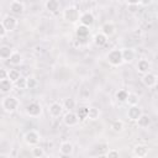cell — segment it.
<instances>
[{
  "mask_svg": "<svg viewBox=\"0 0 158 158\" xmlns=\"http://www.w3.org/2000/svg\"><path fill=\"white\" fill-rule=\"evenodd\" d=\"M79 22H80L81 25H85V26H88V27H91V26L94 25V22H95V17H94V15H93L90 11H85V12L80 14Z\"/></svg>",
  "mask_w": 158,
  "mask_h": 158,
  "instance_id": "11",
  "label": "cell"
},
{
  "mask_svg": "<svg viewBox=\"0 0 158 158\" xmlns=\"http://www.w3.org/2000/svg\"><path fill=\"white\" fill-rule=\"evenodd\" d=\"M15 86H16L17 89H21V90L27 89V78L21 77L17 81H15Z\"/></svg>",
  "mask_w": 158,
  "mask_h": 158,
  "instance_id": "33",
  "label": "cell"
},
{
  "mask_svg": "<svg viewBox=\"0 0 158 158\" xmlns=\"http://www.w3.org/2000/svg\"><path fill=\"white\" fill-rule=\"evenodd\" d=\"M79 117L77 115V112L74 111H67L64 115H63V123L68 127H74L79 123Z\"/></svg>",
  "mask_w": 158,
  "mask_h": 158,
  "instance_id": "6",
  "label": "cell"
},
{
  "mask_svg": "<svg viewBox=\"0 0 158 158\" xmlns=\"http://www.w3.org/2000/svg\"><path fill=\"white\" fill-rule=\"evenodd\" d=\"M99 117H100V110L98 107H95V106L89 107V116H88V118L91 120V121H95Z\"/></svg>",
  "mask_w": 158,
  "mask_h": 158,
  "instance_id": "30",
  "label": "cell"
},
{
  "mask_svg": "<svg viewBox=\"0 0 158 158\" xmlns=\"http://www.w3.org/2000/svg\"><path fill=\"white\" fill-rule=\"evenodd\" d=\"M9 75V70H6L5 68H1L0 69V79H6Z\"/></svg>",
  "mask_w": 158,
  "mask_h": 158,
  "instance_id": "36",
  "label": "cell"
},
{
  "mask_svg": "<svg viewBox=\"0 0 158 158\" xmlns=\"http://www.w3.org/2000/svg\"><path fill=\"white\" fill-rule=\"evenodd\" d=\"M136 122H137L138 127H141V128H146V127H148V126L151 125V117H149L148 115H146V114H142L141 117H139Z\"/></svg>",
  "mask_w": 158,
  "mask_h": 158,
  "instance_id": "24",
  "label": "cell"
},
{
  "mask_svg": "<svg viewBox=\"0 0 158 158\" xmlns=\"http://www.w3.org/2000/svg\"><path fill=\"white\" fill-rule=\"evenodd\" d=\"M148 152H149V148L146 144H137V146L133 147V156L135 157L143 158L148 154Z\"/></svg>",
  "mask_w": 158,
  "mask_h": 158,
  "instance_id": "17",
  "label": "cell"
},
{
  "mask_svg": "<svg viewBox=\"0 0 158 158\" xmlns=\"http://www.w3.org/2000/svg\"><path fill=\"white\" fill-rule=\"evenodd\" d=\"M9 156H6V154H0V158H7Z\"/></svg>",
  "mask_w": 158,
  "mask_h": 158,
  "instance_id": "40",
  "label": "cell"
},
{
  "mask_svg": "<svg viewBox=\"0 0 158 158\" xmlns=\"http://www.w3.org/2000/svg\"><path fill=\"white\" fill-rule=\"evenodd\" d=\"M19 105H20L19 100L15 96H11V95H7V96L2 98V100H1V107L4 109L5 112H9V114L16 111Z\"/></svg>",
  "mask_w": 158,
  "mask_h": 158,
  "instance_id": "1",
  "label": "cell"
},
{
  "mask_svg": "<svg viewBox=\"0 0 158 158\" xmlns=\"http://www.w3.org/2000/svg\"><path fill=\"white\" fill-rule=\"evenodd\" d=\"M9 9H10V11H11L12 14H15V15H21V14H23V11H25L23 4H22L21 1H19V0L11 1Z\"/></svg>",
  "mask_w": 158,
  "mask_h": 158,
  "instance_id": "14",
  "label": "cell"
},
{
  "mask_svg": "<svg viewBox=\"0 0 158 158\" xmlns=\"http://www.w3.org/2000/svg\"><path fill=\"white\" fill-rule=\"evenodd\" d=\"M63 110H64L63 104H60V102H58V101H54V102H52V104L48 106V114H49V116L53 117V118L59 117V116L63 114Z\"/></svg>",
  "mask_w": 158,
  "mask_h": 158,
  "instance_id": "8",
  "label": "cell"
},
{
  "mask_svg": "<svg viewBox=\"0 0 158 158\" xmlns=\"http://www.w3.org/2000/svg\"><path fill=\"white\" fill-rule=\"evenodd\" d=\"M89 33H90V30H89V27L85 26V25H81V23H80V25L75 28V35H77V37H79V38H85V37L89 36Z\"/></svg>",
  "mask_w": 158,
  "mask_h": 158,
  "instance_id": "21",
  "label": "cell"
},
{
  "mask_svg": "<svg viewBox=\"0 0 158 158\" xmlns=\"http://www.w3.org/2000/svg\"><path fill=\"white\" fill-rule=\"evenodd\" d=\"M142 114H143L142 112V109L138 105H131L128 107V110H127V117H128L130 121H135L136 122L141 117Z\"/></svg>",
  "mask_w": 158,
  "mask_h": 158,
  "instance_id": "10",
  "label": "cell"
},
{
  "mask_svg": "<svg viewBox=\"0 0 158 158\" xmlns=\"http://www.w3.org/2000/svg\"><path fill=\"white\" fill-rule=\"evenodd\" d=\"M63 19L69 23H77L79 22L80 14L79 10L75 6H68L63 10Z\"/></svg>",
  "mask_w": 158,
  "mask_h": 158,
  "instance_id": "3",
  "label": "cell"
},
{
  "mask_svg": "<svg viewBox=\"0 0 158 158\" xmlns=\"http://www.w3.org/2000/svg\"><path fill=\"white\" fill-rule=\"evenodd\" d=\"M107 38L109 37L106 35H104L102 32H99V33H96L94 36V44L98 46V47H102V46H105L107 43Z\"/></svg>",
  "mask_w": 158,
  "mask_h": 158,
  "instance_id": "19",
  "label": "cell"
},
{
  "mask_svg": "<svg viewBox=\"0 0 158 158\" xmlns=\"http://www.w3.org/2000/svg\"><path fill=\"white\" fill-rule=\"evenodd\" d=\"M26 114L30 117H40L42 115V106L37 101H32L26 106Z\"/></svg>",
  "mask_w": 158,
  "mask_h": 158,
  "instance_id": "5",
  "label": "cell"
},
{
  "mask_svg": "<svg viewBox=\"0 0 158 158\" xmlns=\"http://www.w3.org/2000/svg\"><path fill=\"white\" fill-rule=\"evenodd\" d=\"M106 60L110 65L112 67H118L123 63V58H122V51L118 49V48H115V49H111L107 56H106Z\"/></svg>",
  "mask_w": 158,
  "mask_h": 158,
  "instance_id": "2",
  "label": "cell"
},
{
  "mask_svg": "<svg viewBox=\"0 0 158 158\" xmlns=\"http://www.w3.org/2000/svg\"><path fill=\"white\" fill-rule=\"evenodd\" d=\"M122 58H123V63H132L136 58V52L133 48H122Z\"/></svg>",
  "mask_w": 158,
  "mask_h": 158,
  "instance_id": "12",
  "label": "cell"
},
{
  "mask_svg": "<svg viewBox=\"0 0 158 158\" xmlns=\"http://www.w3.org/2000/svg\"><path fill=\"white\" fill-rule=\"evenodd\" d=\"M31 154H32V157H35V158H42V157L46 156V152H44V149H43L41 146L37 144V146H33V147H32Z\"/></svg>",
  "mask_w": 158,
  "mask_h": 158,
  "instance_id": "27",
  "label": "cell"
},
{
  "mask_svg": "<svg viewBox=\"0 0 158 158\" xmlns=\"http://www.w3.org/2000/svg\"><path fill=\"white\" fill-rule=\"evenodd\" d=\"M105 156L109 157V158H117V157H120V152L117 149H115V148H111L105 153Z\"/></svg>",
  "mask_w": 158,
  "mask_h": 158,
  "instance_id": "35",
  "label": "cell"
},
{
  "mask_svg": "<svg viewBox=\"0 0 158 158\" xmlns=\"http://www.w3.org/2000/svg\"><path fill=\"white\" fill-rule=\"evenodd\" d=\"M123 128H125L123 121H121V120H114V121L111 122V130H112L114 132L120 133V132L123 131Z\"/></svg>",
  "mask_w": 158,
  "mask_h": 158,
  "instance_id": "26",
  "label": "cell"
},
{
  "mask_svg": "<svg viewBox=\"0 0 158 158\" xmlns=\"http://www.w3.org/2000/svg\"><path fill=\"white\" fill-rule=\"evenodd\" d=\"M136 68H137V72L143 75V74H146V73L149 72V69H151V63H149V60H147V59H139V60L137 62Z\"/></svg>",
  "mask_w": 158,
  "mask_h": 158,
  "instance_id": "16",
  "label": "cell"
},
{
  "mask_svg": "<svg viewBox=\"0 0 158 158\" xmlns=\"http://www.w3.org/2000/svg\"><path fill=\"white\" fill-rule=\"evenodd\" d=\"M22 75H21V73L17 70V69H10L9 70V75H7V78L11 80V81H17L20 78H21Z\"/></svg>",
  "mask_w": 158,
  "mask_h": 158,
  "instance_id": "31",
  "label": "cell"
},
{
  "mask_svg": "<svg viewBox=\"0 0 158 158\" xmlns=\"http://www.w3.org/2000/svg\"><path fill=\"white\" fill-rule=\"evenodd\" d=\"M44 6H46V10H47V11L54 14V12H57V11L59 10L60 4H59L58 0H47L46 4H44Z\"/></svg>",
  "mask_w": 158,
  "mask_h": 158,
  "instance_id": "22",
  "label": "cell"
},
{
  "mask_svg": "<svg viewBox=\"0 0 158 158\" xmlns=\"http://www.w3.org/2000/svg\"><path fill=\"white\" fill-rule=\"evenodd\" d=\"M77 115H78V117H79L80 121L86 120L88 116H89V107H86V106H81V107H79V109L77 110Z\"/></svg>",
  "mask_w": 158,
  "mask_h": 158,
  "instance_id": "28",
  "label": "cell"
},
{
  "mask_svg": "<svg viewBox=\"0 0 158 158\" xmlns=\"http://www.w3.org/2000/svg\"><path fill=\"white\" fill-rule=\"evenodd\" d=\"M1 25L7 30V32H11L17 27V19L11 15H5L1 20Z\"/></svg>",
  "mask_w": 158,
  "mask_h": 158,
  "instance_id": "7",
  "label": "cell"
},
{
  "mask_svg": "<svg viewBox=\"0 0 158 158\" xmlns=\"http://www.w3.org/2000/svg\"><path fill=\"white\" fill-rule=\"evenodd\" d=\"M125 1L130 6H136V5H139L141 4V0H125Z\"/></svg>",
  "mask_w": 158,
  "mask_h": 158,
  "instance_id": "37",
  "label": "cell"
},
{
  "mask_svg": "<svg viewBox=\"0 0 158 158\" xmlns=\"http://www.w3.org/2000/svg\"><path fill=\"white\" fill-rule=\"evenodd\" d=\"M151 1H152V0H141V5H144V6H146V5L151 4Z\"/></svg>",
  "mask_w": 158,
  "mask_h": 158,
  "instance_id": "39",
  "label": "cell"
},
{
  "mask_svg": "<svg viewBox=\"0 0 158 158\" xmlns=\"http://www.w3.org/2000/svg\"><path fill=\"white\" fill-rule=\"evenodd\" d=\"M142 83L147 86V88H154L158 83V79H157V75L152 72H148L146 74L142 75Z\"/></svg>",
  "mask_w": 158,
  "mask_h": 158,
  "instance_id": "9",
  "label": "cell"
},
{
  "mask_svg": "<svg viewBox=\"0 0 158 158\" xmlns=\"http://www.w3.org/2000/svg\"><path fill=\"white\" fill-rule=\"evenodd\" d=\"M12 48L10 47V46H6V44H2L1 47H0V58L2 59V60H9V58L11 57V54H12Z\"/></svg>",
  "mask_w": 158,
  "mask_h": 158,
  "instance_id": "20",
  "label": "cell"
},
{
  "mask_svg": "<svg viewBox=\"0 0 158 158\" xmlns=\"http://www.w3.org/2000/svg\"><path fill=\"white\" fill-rule=\"evenodd\" d=\"M116 100L120 101V102H126L127 101V98H128V91L125 90V89H121L118 91H116Z\"/></svg>",
  "mask_w": 158,
  "mask_h": 158,
  "instance_id": "29",
  "label": "cell"
},
{
  "mask_svg": "<svg viewBox=\"0 0 158 158\" xmlns=\"http://www.w3.org/2000/svg\"><path fill=\"white\" fill-rule=\"evenodd\" d=\"M101 32L104 35H106L107 37H111L115 35L116 32V26L114 22H105L102 26H101Z\"/></svg>",
  "mask_w": 158,
  "mask_h": 158,
  "instance_id": "18",
  "label": "cell"
},
{
  "mask_svg": "<svg viewBox=\"0 0 158 158\" xmlns=\"http://www.w3.org/2000/svg\"><path fill=\"white\" fill-rule=\"evenodd\" d=\"M6 32H7V30L0 23V38H4L6 36Z\"/></svg>",
  "mask_w": 158,
  "mask_h": 158,
  "instance_id": "38",
  "label": "cell"
},
{
  "mask_svg": "<svg viewBox=\"0 0 158 158\" xmlns=\"http://www.w3.org/2000/svg\"><path fill=\"white\" fill-rule=\"evenodd\" d=\"M62 104H63L64 110H67V111H73L75 109V105H77V102L73 98H65Z\"/></svg>",
  "mask_w": 158,
  "mask_h": 158,
  "instance_id": "25",
  "label": "cell"
},
{
  "mask_svg": "<svg viewBox=\"0 0 158 158\" xmlns=\"http://www.w3.org/2000/svg\"><path fill=\"white\" fill-rule=\"evenodd\" d=\"M59 152L62 156H72L73 152H74V146L72 142L69 141H65V142H62L60 146H59Z\"/></svg>",
  "mask_w": 158,
  "mask_h": 158,
  "instance_id": "13",
  "label": "cell"
},
{
  "mask_svg": "<svg viewBox=\"0 0 158 158\" xmlns=\"http://www.w3.org/2000/svg\"><path fill=\"white\" fill-rule=\"evenodd\" d=\"M9 62H10L11 65H15V67L20 65L22 63V54L20 52H15L14 51L12 54H11V57L9 58Z\"/></svg>",
  "mask_w": 158,
  "mask_h": 158,
  "instance_id": "23",
  "label": "cell"
},
{
  "mask_svg": "<svg viewBox=\"0 0 158 158\" xmlns=\"http://www.w3.org/2000/svg\"><path fill=\"white\" fill-rule=\"evenodd\" d=\"M138 95L135 94V93H128V98H127V104L131 106V105H138Z\"/></svg>",
  "mask_w": 158,
  "mask_h": 158,
  "instance_id": "32",
  "label": "cell"
},
{
  "mask_svg": "<svg viewBox=\"0 0 158 158\" xmlns=\"http://www.w3.org/2000/svg\"><path fill=\"white\" fill-rule=\"evenodd\" d=\"M37 85H38V81L36 78H33V77L27 78V89H35Z\"/></svg>",
  "mask_w": 158,
  "mask_h": 158,
  "instance_id": "34",
  "label": "cell"
},
{
  "mask_svg": "<svg viewBox=\"0 0 158 158\" xmlns=\"http://www.w3.org/2000/svg\"><path fill=\"white\" fill-rule=\"evenodd\" d=\"M14 86H15V83L11 81L9 78H6V79H0V91H1L2 94L10 93V91L14 89Z\"/></svg>",
  "mask_w": 158,
  "mask_h": 158,
  "instance_id": "15",
  "label": "cell"
},
{
  "mask_svg": "<svg viewBox=\"0 0 158 158\" xmlns=\"http://www.w3.org/2000/svg\"><path fill=\"white\" fill-rule=\"evenodd\" d=\"M23 141H25V143L27 146H31V147L37 146L40 143V141H41V135L35 130H30V131H27L25 133Z\"/></svg>",
  "mask_w": 158,
  "mask_h": 158,
  "instance_id": "4",
  "label": "cell"
}]
</instances>
